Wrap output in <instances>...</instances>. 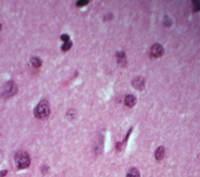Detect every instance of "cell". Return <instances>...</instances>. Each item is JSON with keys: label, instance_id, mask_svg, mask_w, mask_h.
I'll list each match as a JSON object with an SVG mask.
<instances>
[{"label": "cell", "instance_id": "2e32d148", "mask_svg": "<svg viewBox=\"0 0 200 177\" xmlns=\"http://www.w3.org/2000/svg\"><path fill=\"white\" fill-rule=\"evenodd\" d=\"M7 174V170H2L0 172V177H4Z\"/></svg>", "mask_w": 200, "mask_h": 177}, {"label": "cell", "instance_id": "9a60e30c", "mask_svg": "<svg viewBox=\"0 0 200 177\" xmlns=\"http://www.w3.org/2000/svg\"><path fill=\"white\" fill-rule=\"evenodd\" d=\"M61 40L63 41L64 42H69L70 41V36L68 35V34H62L61 35Z\"/></svg>", "mask_w": 200, "mask_h": 177}, {"label": "cell", "instance_id": "52a82bcc", "mask_svg": "<svg viewBox=\"0 0 200 177\" xmlns=\"http://www.w3.org/2000/svg\"><path fill=\"white\" fill-rule=\"evenodd\" d=\"M116 56L117 59V62L121 67H124L125 65L127 64V59H126V55H125L124 52H118L116 54Z\"/></svg>", "mask_w": 200, "mask_h": 177}, {"label": "cell", "instance_id": "ba28073f", "mask_svg": "<svg viewBox=\"0 0 200 177\" xmlns=\"http://www.w3.org/2000/svg\"><path fill=\"white\" fill-rule=\"evenodd\" d=\"M165 155V148L163 146L159 147L155 151V158L158 161H160L162 160L163 158H164Z\"/></svg>", "mask_w": 200, "mask_h": 177}, {"label": "cell", "instance_id": "8992f818", "mask_svg": "<svg viewBox=\"0 0 200 177\" xmlns=\"http://www.w3.org/2000/svg\"><path fill=\"white\" fill-rule=\"evenodd\" d=\"M124 103L129 108H132L136 105L137 103V98L135 96H134L133 95H128L125 97Z\"/></svg>", "mask_w": 200, "mask_h": 177}, {"label": "cell", "instance_id": "ac0fdd59", "mask_svg": "<svg viewBox=\"0 0 200 177\" xmlns=\"http://www.w3.org/2000/svg\"><path fill=\"white\" fill-rule=\"evenodd\" d=\"M1 30H2V24H0V31H1Z\"/></svg>", "mask_w": 200, "mask_h": 177}, {"label": "cell", "instance_id": "5bb4252c", "mask_svg": "<svg viewBox=\"0 0 200 177\" xmlns=\"http://www.w3.org/2000/svg\"><path fill=\"white\" fill-rule=\"evenodd\" d=\"M171 24H172V21L171 20V19H170L167 16H166L164 18V25L165 26H167V27H169V26H171Z\"/></svg>", "mask_w": 200, "mask_h": 177}, {"label": "cell", "instance_id": "9c48e42d", "mask_svg": "<svg viewBox=\"0 0 200 177\" xmlns=\"http://www.w3.org/2000/svg\"><path fill=\"white\" fill-rule=\"evenodd\" d=\"M126 177H141L139 171L136 168H131L128 170Z\"/></svg>", "mask_w": 200, "mask_h": 177}, {"label": "cell", "instance_id": "e0dca14e", "mask_svg": "<svg viewBox=\"0 0 200 177\" xmlns=\"http://www.w3.org/2000/svg\"><path fill=\"white\" fill-rule=\"evenodd\" d=\"M68 114H69L70 117L73 118V116H74V112H73V110H70L69 112H68Z\"/></svg>", "mask_w": 200, "mask_h": 177}, {"label": "cell", "instance_id": "30bf717a", "mask_svg": "<svg viewBox=\"0 0 200 177\" xmlns=\"http://www.w3.org/2000/svg\"><path fill=\"white\" fill-rule=\"evenodd\" d=\"M31 62L35 67H40L42 64V62L40 58L38 57H32L31 59Z\"/></svg>", "mask_w": 200, "mask_h": 177}, {"label": "cell", "instance_id": "5b68a950", "mask_svg": "<svg viewBox=\"0 0 200 177\" xmlns=\"http://www.w3.org/2000/svg\"><path fill=\"white\" fill-rule=\"evenodd\" d=\"M145 80L142 77H138L135 78L132 81L133 87L138 91H142L145 87Z\"/></svg>", "mask_w": 200, "mask_h": 177}, {"label": "cell", "instance_id": "6da1fadb", "mask_svg": "<svg viewBox=\"0 0 200 177\" xmlns=\"http://www.w3.org/2000/svg\"><path fill=\"white\" fill-rule=\"evenodd\" d=\"M14 159H15L17 168L18 169H24V168H27L31 163V160H30L28 154L23 150H20L16 153Z\"/></svg>", "mask_w": 200, "mask_h": 177}, {"label": "cell", "instance_id": "7c38bea8", "mask_svg": "<svg viewBox=\"0 0 200 177\" xmlns=\"http://www.w3.org/2000/svg\"><path fill=\"white\" fill-rule=\"evenodd\" d=\"M193 3L194 12H199L200 10V2L199 0H194L192 1Z\"/></svg>", "mask_w": 200, "mask_h": 177}, {"label": "cell", "instance_id": "4fadbf2b", "mask_svg": "<svg viewBox=\"0 0 200 177\" xmlns=\"http://www.w3.org/2000/svg\"><path fill=\"white\" fill-rule=\"evenodd\" d=\"M88 3L89 1H88V0H80V1L77 2V6L78 7H82L85 6H87Z\"/></svg>", "mask_w": 200, "mask_h": 177}, {"label": "cell", "instance_id": "277c9868", "mask_svg": "<svg viewBox=\"0 0 200 177\" xmlns=\"http://www.w3.org/2000/svg\"><path fill=\"white\" fill-rule=\"evenodd\" d=\"M151 54L154 58H160L164 54V49L160 44H155L152 46Z\"/></svg>", "mask_w": 200, "mask_h": 177}, {"label": "cell", "instance_id": "8fae6325", "mask_svg": "<svg viewBox=\"0 0 200 177\" xmlns=\"http://www.w3.org/2000/svg\"><path fill=\"white\" fill-rule=\"evenodd\" d=\"M72 44H73V43H72V42H71V41L65 42L64 44L62 45V47H61V49H62L63 52L68 51V50H70L71 48Z\"/></svg>", "mask_w": 200, "mask_h": 177}, {"label": "cell", "instance_id": "3957f363", "mask_svg": "<svg viewBox=\"0 0 200 177\" xmlns=\"http://www.w3.org/2000/svg\"><path fill=\"white\" fill-rule=\"evenodd\" d=\"M17 91V87L14 81L7 82L4 85L3 90H2V95L4 97H11L14 96Z\"/></svg>", "mask_w": 200, "mask_h": 177}, {"label": "cell", "instance_id": "7a4b0ae2", "mask_svg": "<svg viewBox=\"0 0 200 177\" xmlns=\"http://www.w3.org/2000/svg\"><path fill=\"white\" fill-rule=\"evenodd\" d=\"M34 114L36 118L41 120L48 117L50 114V106L49 102L47 101H42L35 109Z\"/></svg>", "mask_w": 200, "mask_h": 177}]
</instances>
